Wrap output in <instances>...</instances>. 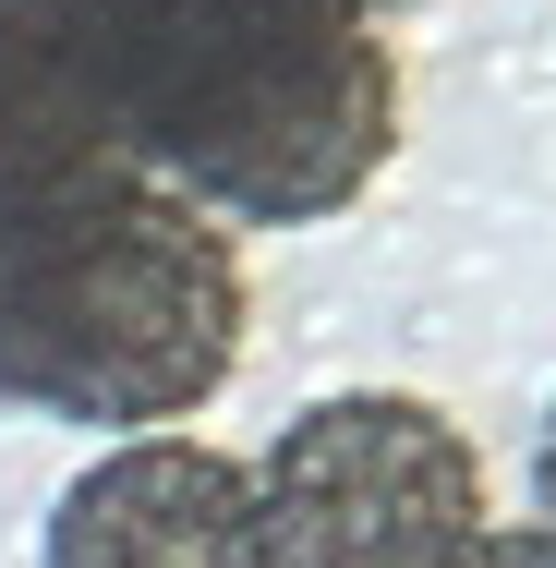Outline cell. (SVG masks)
Listing matches in <instances>:
<instances>
[{"label": "cell", "instance_id": "obj_6", "mask_svg": "<svg viewBox=\"0 0 556 568\" xmlns=\"http://www.w3.org/2000/svg\"><path fill=\"white\" fill-rule=\"evenodd\" d=\"M459 568H556V532L545 520H520V532H472V557Z\"/></svg>", "mask_w": 556, "mask_h": 568}, {"label": "cell", "instance_id": "obj_8", "mask_svg": "<svg viewBox=\"0 0 556 568\" xmlns=\"http://www.w3.org/2000/svg\"><path fill=\"white\" fill-rule=\"evenodd\" d=\"M351 12H363V24H387V12H412V0H351Z\"/></svg>", "mask_w": 556, "mask_h": 568}, {"label": "cell", "instance_id": "obj_5", "mask_svg": "<svg viewBox=\"0 0 556 568\" xmlns=\"http://www.w3.org/2000/svg\"><path fill=\"white\" fill-rule=\"evenodd\" d=\"M133 170L110 110L98 0H0V206Z\"/></svg>", "mask_w": 556, "mask_h": 568}, {"label": "cell", "instance_id": "obj_3", "mask_svg": "<svg viewBox=\"0 0 556 568\" xmlns=\"http://www.w3.org/2000/svg\"><path fill=\"white\" fill-rule=\"evenodd\" d=\"M266 568H459L484 532V459L412 387H338L254 459Z\"/></svg>", "mask_w": 556, "mask_h": 568}, {"label": "cell", "instance_id": "obj_7", "mask_svg": "<svg viewBox=\"0 0 556 568\" xmlns=\"http://www.w3.org/2000/svg\"><path fill=\"white\" fill-rule=\"evenodd\" d=\"M533 496H545V532H556V399H545V436H533Z\"/></svg>", "mask_w": 556, "mask_h": 568}, {"label": "cell", "instance_id": "obj_4", "mask_svg": "<svg viewBox=\"0 0 556 568\" xmlns=\"http://www.w3.org/2000/svg\"><path fill=\"white\" fill-rule=\"evenodd\" d=\"M49 568H266L254 471L206 436H121L61 484Z\"/></svg>", "mask_w": 556, "mask_h": 568}, {"label": "cell", "instance_id": "obj_2", "mask_svg": "<svg viewBox=\"0 0 556 568\" xmlns=\"http://www.w3.org/2000/svg\"><path fill=\"white\" fill-rule=\"evenodd\" d=\"M242 242L145 170L0 206V412L182 436L242 363Z\"/></svg>", "mask_w": 556, "mask_h": 568}, {"label": "cell", "instance_id": "obj_1", "mask_svg": "<svg viewBox=\"0 0 556 568\" xmlns=\"http://www.w3.org/2000/svg\"><path fill=\"white\" fill-rule=\"evenodd\" d=\"M121 158L242 230H315L400 158V49L351 0H98Z\"/></svg>", "mask_w": 556, "mask_h": 568}]
</instances>
